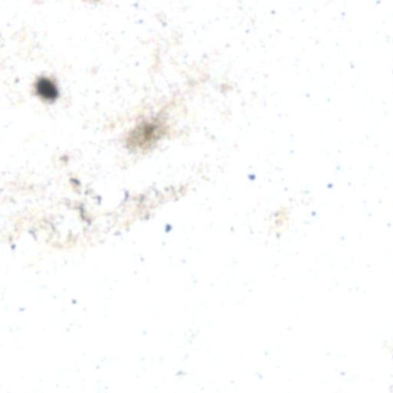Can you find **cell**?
<instances>
[{"label":"cell","instance_id":"1","mask_svg":"<svg viewBox=\"0 0 393 393\" xmlns=\"http://www.w3.org/2000/svg\"><path fill=\"white\" fill-rule=\"evenodd\" d=\"M37 91L38 95L45 99H53L57 95V89L55 85L47 79H42L38 81Z\"/></svg>","mask_w":393,"mask_h":393}]
</instances>
